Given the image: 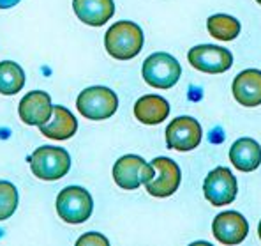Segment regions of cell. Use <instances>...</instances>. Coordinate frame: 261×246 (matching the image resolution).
<instances>
[{"label": "cell", "instance_id": "e0dca14e", "mask_svg": "<svg viewBox=\"0 0 261 246\" xmlns=\"http://www.w3.org/2000/svg\"><path fill=\"white\" fill-rule=\"evenodd\" d=\"M229 161L240 172H252L261 165V145L252 138H239L229 149Z\"/></svg>", "mask_w": 261, "mask_h": 246}, {"label": "cell", "instance_id": "6da1fadb", "mask_svg": "<svg viewBox=\"0 0 261 246\" xmlns=\"http://www.w3.org/2000/svg\"><path fill=\"white\" fill-rule=\"evenodd\" d=\"M145 36L138 23L122 20L117 21L106 30L105 48L113 59L130 60L143 50Z\"/></svg>", "mask_w": 261, "mask_h": 246}, {"label": "cell", "instance_id": "8fae6325", "mask_svg": "<svg viewBox=\"0 0 261 246\" xmlns=\"http://www.w3.org/2000/svg\"><path fill=\"white\" fill-rule=\"evenodd\" d=\"M214 237L222 244H239L247 237L249 223L239 211H224L212 221Z\"/></svg>", "mask_w": 261, "mask_h": 246}, {"label": "cell", "instance_id": "44dd1931", "mask_svg": "<svg viewBox=\"0 0 261 246\" xmlns=\"http://www.w3.org/2000/svg\"><path fill=\"white\" fill-rule=\"evenodd\" d=\"M76 244H105V246H108L110 241L99 232H88L85 236L80 237V239L76 241Z\"/></svg>", "mask_w": 261, "mask_h": 246}, {"label": "cell", "instance_id": "52a82bcc", "mask_svg": "<svg viewBox=\"0 0 261 246\" xmlns=\"http://www.w3.org/2000/svg\"><path fill=\"white\" fill-rule=\"evenodd\" d=\"M189 64L206 75H221L233 66V53L217 44H198L187 53Z\"/></svg>", "mask_w": 261, "mask_h": 246}, {"label": "cell", "instance_id": "8992f818", "mask_svg": "<svg viewBox=\"0 0 261 246\" xmlns=\"http://www.w3.org/2000/svg\"><path fill=\"white\" fill-rule=\"evenodd\" d=\"M153 175L155 168L147 163L141 156L125 154L118 158L113 165V181L122 190H138L141 184H147Z\"/></svg>", "mask_w": 261, "mask_h": 246}, {"label": "cell", "instance_id": "4fadbf2b", "mask_svg": "<svg viewBox=\"0 0 261 246\" xmlns=\"http://www.w3.org/2000/svg\"><path fill=\"white\" fill-rule=\"evenodd\" d=\"M233 98L242 106H259L261 105V71L259 69H245L239 73L233 80Z\"/></svg>", "mask_w": 261, "mask_h": 246}, {"label": "cell", "instance_id": "3957f363", "mask_svg": "<svg viewBox=\"0 0 261 246\" xmlns=\"http://www.w3.org/2000/svg\"><path fill=\"white\" fill-rule=\"evenodd\" d=\"M71 168V156L64 147L41 145L30 156V170L37 179L59 181Z\"/></svg>", "mask_w": 261, "mask_h": 246}, {"label": "cell", "instance_id": "7a4b0ae2", "mask_svg": "<svg viewBox=\"0 0 261 246\" xmlns=\"http://www.w3.org/2000/svg\"><path fill=\"white\" fill-rule=\"evenodd\" d=\"M143 80L153 89H171L182 76L180 62L166 52H155L148 55L141 68Z\"/></svg>", "mask_w": 261, "mask_h": 246}, {"label": "cell", "instance_id": "9a60e30c", "mask_svg": "<svg viewBox=\"0 0 261 246\" xmlns=\"http://www.w3.org/2000/svg\"><path fill=\"white\" fill-rule=\"evenodd\" d=\"M41 133L53 140H69L78 131V119L65 106H53V114L46 124L39 126Z\"/></svg>", "mask_w": 261, "mask_h": 246}, {"label": "cell", "instance_id": "277c9868", "mask_svg": "<svg viewBox=\"0 0 261 246\" xmlns=\"http://www.w3.org/2000/svg\"><path fill=\"white\" fill-rule=\"evenodd\" d=\"M76 108L85 119L90 121H105L117 112L118 98L113 91L102 85L87 87L78 94Z\"/></svg>", "mask_w": 261, "mask_h": 246}, {"label": "cell", "instance_id": "30bf717a", "mask_svg": "<svg viewBox=\"0 0 261 246\" xmlns=\"http://www.w3.org/2000/svg\"><path fill=\"white\" fill-rule=\"evenodd\" d=\"M201 124L189 115L173 119L166 128V145L180 152L196 149L201 142Z\"/></svg>", "mask_w": 261, "mask_h": 246}, {"label": "cell", "instance_id": "7c38bea8", "mask_svg": "<svg viewBox=\"0 0 261 246\" xmlns=\"http://www.w3.org/2000/svg\"><path fill=\"white\" fill-rule=\"evenodd\" d=\"M20 119L29 126H43L49 121L53 114L51 98L44 91H32L23 96L18 106Z\"/></svg>", "mask_w": 261, "mask_h": 246}, {"label": "cell", "instance_id": "d6986e66", "mask_svg": "<svg viewBox=\"0 0 261 246\" xmlns=\"http://www.w3.org/2000/svg\"><path fill=\"white\" fill-rule=\"evenodd\" d=\"M206 29L219 41H233L240 34V21L229 14H214L206 20Z\"/></svg>", "mask_w": 261, "mask_h": 246}, {"label": "cell", "instance_id": "2e32d148", "mask_svg": "<svg viewBox=\"0 0 261 246\" xmlns=\"http://www.w3.org/2000/svg\"><path fill=\"white\" fill-rule=\"evenodd\" d=\"M170 115V103L157 94H147L141 96L136 103H134V117L147 126L161 124L164 119Z\"/></svg>", "mask_w": 261, "mask_h": 246}, {"label": "cell", "instance_id": "cb8c5ba5", "mask_svg": "<svg viewBox=\"0 0 261 246\" xmlns=\"http://www.w3.org/2000/svg\"><path fill=\"white\" fill-rule=\"evenodd\" d=\"M256 2H258V4H259V6H261V0H256Z\"/></svg>", "mask_w": 261, "mask_h": 246}, {"label": "cell", "instance_id": "ba28073f", "mask_svg": "<svg viewBox=\"0 0 261 246\" xmlns=\"http://www.w3.org/2000/svg\"><path fill=\"white\" fill-rule=\"evenodd\" d=\"M203 193L212 206H228V204L235 202L237 193H239V183H237V177L231 174L229 168L217 167L205 177Z\"/></svg>", "mask_w": 261, "mask_h": 246}, {"label": "cell", "instance_id": "5b68a950", "mask_svg": "<svg viewBox=\"0 0 261 246\" xmlns=\"http://www.w3.org/2000/svg\"><path fill=\"white\" fill-rule=\"evenodd\" d=\"M94 200L82 186H67L57 195V213L65 223H85L92 216Z\"/></svg>", "mask_w": 261, "mask_h": 246}, {"label": "cell", "instance_id": "ac0fdd59", "mask_svg": "<svg viewBox=\"0 0 261 246\" xmlns=\"http://www.w3.org/2000/svg\"><path fill=\"white\" fill-rule=\"evenodd\" d=\"M25 85V71L13 60L0 62V94L14 96Z\"/></svg>", "mask_w": 261, "mask_h": 246}, {"label": "cell", "instance_id": "5bb4252c", "mask_svg": "<svg viewBox=\"0 0 261 246\" xmlns=\"http://www.w3.org/2000/svg\"><path fill=\"white\" fill-rule=\"evenodd\" d=\"M78 20L90 27H102L115 14L113 0H72Z\"/></svg>", "mask_w": 261, "mask_h": 246}, {"label": "cell", "instance_id": "ffe728a7", "mask_svg": "<svg viewBox=\"0 0 261 246\" xmlns=\"http://www.w3.org/2000/svg\"><path fill=\"white\" fill-rule=\"evenodd\" d=\"M18 190L9 181H0V221L7 220L14 214L18 207Z\"/></svg>", "mask_w": 261, "mask_h": 246}, {"label": "cell", "instance_id": "603a6c76", "mask_svg": "<svg viewBox=\"0 0 261 246\" xmlns=\"http://www.w3.org/2000/svg\"><path fill=\"white\" fill-rule=\"evenodd\" d=\"M258 232H259V239H261V221H259V227H258Z\"/></svg>", "mask_w": 261, "mask_h": 246}, {"label": "cell", "instance_id": "9c48e42d", "mask_svg": "<svg viewBox=\"0 0 261 246\" xmlns=\"http://www.w3.org/2000/svg\"><path fill=\"white\" fill-rule=\"evenodd\" d=\"M153 168H155V175L145 184L147 191L152 197L157 198H166L171 197L180 186V181H182V172L180 167L175 163L171 158L159 156L152 161Z\"/></svg>", "mask_w": 261, "mask_h": 246}, {"label": "cell", "instance_id": "7402d4cb", "mask_svg": "<svg viewBox=\"0 0 261 246\" xmlns=\"http://www.w3.org/2000/svg\"><path fill=\"white\" fill-rule=\"evenodd\" d=\"M20 0H0V9H11L14 7Z\"/></svg>", "mask_w": 261, "mask_h": 246}]
</instances>
